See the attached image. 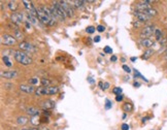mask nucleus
<instances>
[{
	"label": "nucleus",
	"instance_id": "nucleus-1",
	"mask_svg": "<svg viewBox=\"0 0 167 130\" xmlns=\"http://www.w3.org/2000/svg\"><path fill=\"white\" fill-rule=\"evenodd\" d=\"M50 8H51L52 13H53V15H54L55 18L57 19V21L64 22L65 18L67 16L65 14V11H64V9H63L60 1H55V2H53V4H52V6Z\"/></svg>",
	"mask_w": 167,
	"mask_h": 130
},
{
	"label": "nucleus",
	"instance_id": "nucleus-2",
	"mask_svg": "<svg viewBox=\"0 0 167 130\" xmlns=\"http://www.w3.org/2000/svg\"><path fill=\"white\" fill-rule=\"evenodd\" d=\"M14 57L18 63L22 65H30L32 63V58H30L26 53L23 51H15Z\"/></svg>",
	"mask_w": 167,
	"mask_h": 130
},
{
	"label": "nucleus",
	"instance_id": "nucleus-3",
	"mask_svg": "<svg viewBox=\"0 0 167 130\" xmlns=\"http://www.w3.org/2000/svg\"><path fill=\"white\" fill-rule=\"evenodd\" d=\"M59 92V88L56 86L50 87H39L35 90V95L42 96V95H55Z\"/></svg>",
	"mask_w": 167,
	"mask_h": 130
},
{
	"label": "nucleus",
	"instance_id": "nucleus-4",
	"mask_svg": "<svg viewBox=\"0 0 167 130\" xmlns=\"http://www.w3.org/2000/svg\"><path fill=\"white\" fill-rule=\"evenodd\" d=\"M156 31V28L154 25H146V27H143L141 32H140V37L141 39H144V38H150L154 33Z\"/></svg>",
	"mask_w": 167,
	"mask_h": 130
},
{
	"label": "nucleus",
	"instance_id": "nucleus-5",
	"mask_svg": "<svg viewBox=\"0 0 167 130\" xmlns=\"http://www.w3.org/2000/svg\"><path fill=\"white\" fill-rule=\"evenodd\" d=\"M37 19H38V21L40 22V23H42V24L51 26V20H50L49 16L46 15V13L43 11L41 6L37 8Z\"/></svg>",
	"mask_w": 167,
	"mask_h": 130
},
{
	"label": "nucleus",
	"instance_id": "nucleus-6",
	"mask_svg": "<svg viewBox=\"0 0 167 130\" xmlns=\"http://www.w3.org/2000/svg\"><path fill=\"white\" fill-rule=\"evenodd\" d=\"M1 43H2L3 46H15L17 43V39L15 36L9 35V34H2V36H1Z\"/></svg>",
	"mask_w": 167,
	"mask_h": 130
},
{
	"label": "nucleus",
	"instance_id": "nucleus-7",
	"mask_svg": "<svg viewBox=\"0 0 167 130\" xmlns=\"http://www.w3.org/2000/svg\"><path fill=\"white\" fill-rule=\"evenodd\" d=\"M61 5H62L63 9H64L65 14L68 18H71L73 16V11H72V6L70 5V3L68 1H60Z\"/></svg>",
	"mask_w": 167,
	"mask_h": 130
},
{
	"label": "nucleus",
	"instance_id": "nucleus-8",
	"mask_svg": "<svg viewBox=\"0 0 167 130\" xmlns=\"http://www.w3.org/2000/svg\"><path fill=\"white\" fill-rule=\"evenodd\" d=\"M154 1H140L136 4V8H137L138 11H144L148 8H151V3H153Z\"/></svg>",
	"mask_w": 167,
	"mask_h": 130
},
{
	"label": "nucleus",
	"instance_id": "nucleus-9",
	"mask_svg": "<svg viewBox=\"0 0 167 130\" xmlns=\"http://www.w3.org/2000/svg\"><path fill=\"white\" fill-rule=\"evenodd\" d=\"M134 15H135V17L137 18V20L139 22H142V23H146V22H148V20L151 19V17H148V15H146L143 11H136L134 13Z\"/></svg>",
	"mask_w": 167,
	"mask_h": 130
},
{
	"label": "nucleus",
	"instance_id": "nucleus-10",
	"mask_svg": "<svg viewBox=\"0 0 167 130\" xmlns=\"http://www.w3.org/2000/svg\"><path fill=\"white\" fill-rule=\"evenodd\" d=\"M11 19L14 24L20 25L23 23V15L19 14V13H13L11 16Z\"/></svg>",
	"mask_w": 167,
	"mask_h": 130
},
{
	"label": "nucleus",
	"instance_id": "nucleus-11",
	"mask_svg": "<svg viewBox=\"0 0 167 130\" xmlns=\"http://www.w3.org/2000/svg\"><path fill=\"white\" fill-rule=\"evenodd\" d=\"M19 48H20V50H21V51H26V52L34 51L32 44H31V43H29V42H27V41H22V42L19 44Z\"/></svg>",
	"mask_w": 167,
	"mask_h": 130
},
{
	"label": "nucleus",
	"instance_id": "nucleus-12",
	"mask_svg": "<svg viewBox=\"0 0 167 130\" xmlns=\"http://www.w3.org/2000/svg\"><path fill=\"white\" fill-rule=\"evenodd\" d=\"M20 90H21L22 92L27 93V94H31V93L35 92L34 87L31 86V85H21L20 86Z\"/></svg>",
	"mask_w": 167,
	"mask_h": 130
},
{
	"label": "nucleus",
	"instance_id": "nucleus-13",
	"mask_svg": "<svg viewBox=\"0 0 167 130\" xmlns=\"http://www.w3.org/2000/svg\"><path fill=\"white\" fill-rule=\"evenodd\" d=\"M18 76V72L16 70H11V71H5V72H1V76L2 78H5V79H14Z\"/></svg>",
	"mask_w": 167,
	"mask_h": 130
},
{
	"label": "nucleus",
	"instance_id": "nucleus-14",
	"mask_svg": "<svg viewBox=\"0 0 167 130\" xmlns=\"http://www.w3.org/2000/svg\"><path fill=\"white\" fill-rule=\"evenodd\" d=\"M140 44L146 49H151L152 46H154V41L152 40L151 38H144V39H141L140 40Z\"/></svg>",
	"mask_w": 167,
	"mask_h": 130
},
{
	"label": "nucleus",
	"instance_id": "nucleus-15",
	"mask_svg": "<svg viewBox=\"0 0 167 130\" xmlns=\"http://www.w3.org/2000/svg\"><path fill=\"white\" fill-rule=\"evenodd\" d=\"M55 101L53 100H46V101H42L41 102V107L43 108V109H50V108H53L55 107Z\"/></svg>",
	"mask_w": 167,
	"mask_h": 130
},
{
	"label": "nucleus",
	"instance_id": "nucleus-16",
	"mask_svg": "<svg viewBox=\"0 0 167 130\" xmlns=\"http://www.w3.org/2000/svg\"><path fill=\"white\" fill-rule=\"evenodd\" d=\"M26 113H27L28 115H30L31 117H35V116H38V114H39V111H38L36 107L30 106V107H27V109H26Z\"/></svg>",
	"mask_w": 167,
	"mask_h": 130
},
{
	"label": "nucleus",
	"instance_id": "nucleus-17",
	"mask_svg": "<svg viewBox=\"0 0 167 130\" xmlns=\"http://www.w3.org/2000/svg\"><path fill=\"white\" fill-rule=\"evenodd\" d=\"M70 3V5L74 8H80L83 7L84 3H87V1H78V0H73V1H68Z\"/></svg>",
	"mask_w": 167,
	"mask_h": 130
},
{
	"label": "nucleus",
	"instance_id": "nucleus-18",
	"mask_svg": "<svg viewBox=\"0 0 167 130\" xmlns=\"http://www.w3.org/2000/svg\"><path fill=\"white\" fill-rule=\"evenodd\" d=\"M154 50L153 49H148V50H146V52L143 53V55L141 56V59L142 60H148V59H150V58L152 57L154 55Z\"/></svg>",
	"mask_w": 167,
	"mask_h": 130
},
{
	"label": "nucleus",
	"instance_id": "nucleus-19",
	"mask_svg": "<svg viewBox=\"0 0 167 130\" xmlns=\"http://www.w3.org/2000/svg\"><path fill=\"white\" fill-rule=\"evenodd\" d=\"M146 15H148V17H151V18H153V17L157 16L158 15V11H156V9H154V8H148V9H146V11H143Z\"/></svg>",
	"mask_w": 167,
	"mask_h": 130
},
{
	"label": "nucleus",
	"instance_id": "nucleus-20",
	"mask_svg": "<svg viewBox=\"0 0 167 130\" xmlns=\"http://www.w3.org/2000/svg\"><path fill=\"white\" fill-rule=\"evenodd\" d=\"M7 5H8V8H9L11 11H14V13L17 11V9H18V7H19L18 3H17L16 1H9Z\"/></svg>",
	"mask_w": 167,
	"mask_h": 130
},
{
	"label": "nucleus",
	"instance_id": "nucleus-21",
	"mask_svg": "<svg viewBox=\"0 0 167 130\" xmlns=\"http://www.w3.org/2000/svg\"><path fill=\"white\" fill-rule=\"evenodd\" d=\"M17 123L20 125V126H22V125H25L28 123V119L26 118V117L22 116V117H19L18 119H17Z\"/></svg>",
	"mask_w": 167,
	"mask_h": 130
},
{
	"label": "nucleus",
	"instance_id": "nucleus-22",
	"mask_svg": "<svg viewBox=\"0 0 167 130\" xmlns=\"http://www.w3.org/2000/svg\"><path fill=\"white\" fill-rule=\"evenodd\" d=\"M154 35H155L156 40H158V41H160L162 38H163V33H162V31L160 29H156V31L154 33Z\"/></svg>",
	"mask_w": 167,
	"mask_h": 130
},
{
	"label": "nucleus",
	"instance_id": "nucleus-23",
	"mask_svg": "<svg viewBox=\"0 0 167 130\" xmlns=\"http://www.w3.org/2000/svg\"><path fill=\"white\" fill-rule=\"evenodd\" d=\"M132 108H133V106L130 102L124 103V105H123V109H124L125 111H127V113H129V111H132Z\"/></svg>",
	"mask_w": 167,
	"mask_h": 130
},
{
	"label": "nucleus",
	"instance_id": "nucleus-24",
	"mask_svg": "<svg viewBox=\"0 0 167 130\" xmlns=\"http://www.w3.org/2000/svg\"><path fill=\"white\" fill-rule=\"evenodd\" d=\"M2 61H3V63L7 66V67H11V60H9V58H8V56H3L2 57Z\"/></svg>",
	"mask_w": 167,
	"mask_h": 130
},
{
	"label": "nucleus",
	"instance_id": "nucleus-25",
	"mask_svg": "<svg viewBox=\"0 0 167 130\" xmlns=\"http://www.w3.org/2000/svg\"><path fill=\"white\" fill-rule=\"evenodd\" d=\"M23 4H24L25 7H26V8H27V9H28V11H31V9H32L33 7H34V6H33L32 3L29 2V1H25V0H24V1H23Z\"/></svg>",
	"mask_w": 167,
	"mask_h": 130
},
{
	"label": "nucleus",
	"instance_id": "nucleus-26",
	"mask_svg": "<svg viewBox=\"0 0 167 130\" xmlns=\"http://www.w3.org/2000/svg\"><path fill=\"white\" fill-rule=\"evenodd\" d=\"M40 83H41V85H42V87H50L51 86V81L48 80V79H44V78L40 80Z\"/></svg>",
	"mask_w": 167,
	"mask_h": 130
},
{
	"label": "nucleus",
	"instance_id": "nucleus-27",
	"mask_svg": "<svg viewBox=\"0 0 167 130\" xmlns=\"http://www.w3.org/2000/svg\"><path fill=\"white\" fill-rule=\"evenodd\" d=\"M14 36L16 37V39H22V38H23V34H22V32L19 29H15V35Z\"/></svg>",
	"mask_w": 167,
	"mask_h": 130
},
{
	"label": "nucleus",
	"instance_id": "nucleus-28",
	"mask_svg": "<svg viewBox=\"0 0 167 130\" xmlns=\"http://www.w3.org/2000/svg\"><path fill=\"white\" fill-rule=\"evenodd\" d=\"M113 94H116V95H122L123 90H122L121 87H116V88H113Z\"/></svg>",
	"mask_w": 167,
	"mask_h": 130
},
{
	"label": "nucleus",
	"instance_id": "nucleus-29",
	"mask_svg": "<svg viewBox=\"0 0 167 130\" xmlns=\"http://www.w3.org/2000/svg\"><path fill=\"white\" fill-rule=\"evenodd\" d=\"M95 30H96V28L95 27H93V26H89V27H87L86 31L89 33V34H92V33L95 32Z\"/></svg>",
	"mask_w": 167,
	"mask_h": 130
},
{
	"label": "nucleus",
	"instance_id": "nucleus-30",
	"mask_svg": "<svg viewBox=\"0 0 167 130\" xmlns=\"http://www.w3.org/2000/svg\"><path fill=\"white\" fill-rule=\"evenodd\" d=\"M29 84L31 85V86H32V85L38 84V79H37V78H33V79L29 80Z\"/></svg>",
	"mask_w": 167,
	"mask_h": 130
},
{
	"label": "nucleus",
	"instance_id": "nucleus-31",
	"mask_svg": "<svg viewBox=\"0 0 167 130\" xmlns=\"http://www.w3.org/2000/svg\"><path fill=\"white\" fill-rule=\"evenodd\" d=\"M122 68H123L125 72H127V73H130L131 71H132V70H131V68H130L129 66H127V65H125V64L122 66Z\"/></svg>",
	"mask_w": 167,
	"mask_h": 130
},
{
	"label": "nucleus",
	"instance_id": "nucleus-32",
	"mask_svg": "<svg viewBox=\"0 0 167 130\" xmlns=\"http://www.w3.org/2000/svg\"><path fill=\"white\" fill-rule=\"evenodd\" d=\"M96 30L99 31V32H103V31L105 30V27L104 26H102V25H98L97 27H96Z\"/></svg>",
	"mask_w": 167,
	"mask_h": 130
},
{
	"label": "nucleus",
	"instance_id": "nucleus-33",
	"mask_svg": "<svg viewBox=\"0 0 167 130\" xmlns=\"http://www.w3.org/2000/svg\"><path fill=\"white\" fill-rule=\"evenodd\" d=\"M104 53H105V54H111V53H113V50H111L109 46H105V48H104Z\"/></svg>",
	"mask_w": 167,
	"mask_h": 130
},
{
	"label": "nucleus",
	"instance_id": "nucleus-34",
	"mask_svg": "<svg viewBox=\"0 0 167 130\" xmlns=\"http://www.w3.org/2000/svg\"><path fill=\"white\" fill-rule=\"evenodd\" d=\"M111 107V100H108V99H106V103H105V108H107V109H109Z\"/></svg>",
	"mask_w": 167,
	"mask_h": 130
},
{
	"label": "nucleus",
	"instance_id": "nucleus-35",
	"mask_svg": "<svg viewBox=\"0 0 167 130\" xmlns=\"http://www.w3.org/2000/svg\"><path fill=\"white\" fill-rule=\"evenodd\" d=\"M121 129L122 130H129V125L128 124H122V126H121Z\"/></svg>",
	"mask_w": 167,
	"mask_h": 130
},
{
	"label": "nucleus",
	"instance_id": "nucleus-36",
	"mask_svg": "<svg viewBox=\"0 0 167 130\" xmlns=\"http://www.w3.org/2000/svg\"><path fill=\"white\" fill-rule=\"evenodd\" d=\"M116 100L118 101V102H121V101L123 100V95H117Z\"/></svg>",
	"mask_w": 167,
	"mask_h": 130
},
{
	"label": "nucleus",
	"instance_id": "nucleus-37",
	"mask_svg": "<svg viewBox=\"0 0 167 130\" xmlns=\"http://www.w3.org/2000/svg\"><path fill=\"white\" fill-rule=\"evenodd\" d=\"M160 43H161L162 46H164V44H166V42H167V37H163L161 39V40L159 41Z\"/></svg>",
	"mask_w": 167,
	"mask_h": 130
},
{
	"label": "nucleus",
	"instance_id": "nucleus-38",
	"mask_svg": "<svg viewBox=\"0 0 167 130\" xmlns=\"http://www.w3.org/2000/svg\"><path fill=\"white\" fill-rule=\"evenodd\" d=\"M109 88V84L108 83H104V85H103V88L102 89L103 90H106V89H108Z\"/></svg>",
	"mask_w": 167,
	"mask_h": 130
},
{
	"label": "nucleus",
	"instance_id": "nucleus-39",
	"mask_svg": "<svg viewBox=\"0 0 167 130\" xmlns=\"http://www.w3.org/2000/svg\"><path fill=\"white\" fill-rule=\"evenodd\" d=\"M94 41H95V42H99V41H100V36L98 35V36H96V37H94Z\"/></svg>",
	"mask_w": 167,
	"mask_h": 130
},
{
	"label": "nucleus",
	"instance_id": "nucleus-40",
	"mask_svg": "<svg viewBox=\"0 0 167 130\" xmlns=\"http://www.w3.org/2000/svg\"><path fill=\"white\" fill-rule=\"evenodd\" d=\"M117 59H118V58H117L116 56H111V61H117Z\"/></svg>",
	"mask_w": 167,
	"mask_h": 130
},
{
	"label": "nucleus",
	"instance_id": "nucleus-41",
	"mask_svg": "<svg viewBox=\"0 0 167 130\" xmlns=\"http://www.w3.org/2000/svg\"><path fill=\"white\" fill-rule=\"evenodd\" d=\"M140 86L139 83H134V87H136V88H138V87Z\"/></svg>",
	"mask_w": 167,
	"mask_h": 130
},
{
	"label": "nucleus",
	"instance_id": "nucleus-42",
	"mask_svg": "<svg viewBox=\"0 0 167 130\" xmlns=\"http://www.w3.org/2000/svg\"><path fill=\"white\" fill-rule=\"evenodd\" d=\"M39 128V130H49V129H46V127H42V126H41V127H38Z\"/></svg>",
	"mask_w": 167,
	"mask_h": 130
},
{
	"label": "nucleus",
	"instance_id": "nucleus-43",
	"mask_svg": "<svg viewBox=\"0 0 167 130\" xmlns=\"http://www.w3.org/2000/svg\"><path fill=\"white\" fill-rule=\"evenodd\" d=\"M148 118H143V119H142V123L146 122V120H148Z\"/></svg>",
	"mask_w": 167,
	"mask_h": 130
},
{
	"label": "nucleus",
	"instance_id": "nucleus-44",
	"mask_svg": "<svg viewBox=\"0 0 167 130\" xmlns=\"http://www.w3.org/2000/svg\"><path fill=\"white\" fill-rule=\"evenodd\" d=\"M89 82L91 83V84H92V83H94V81H93V80H92L91 78H89Z\"/></svg>",
	"mask_w": 167,
	"mask_h": 130
},
{
	"label": "nucleus",
	"instance_id": "nucleus-45",
	"mask_svg": "<svg viewBox=\"0 0 167 130\" xmlns=\"http://www.w3.org/2000/svg\"><path fill=\"white\" fill-rule=\"evenodd\" d=\"M30 130H39V128H31Z\"/></svg>",
	"mask_w": 167,
	"mask_h": 130
},
{
	"label": "nucleus",
	"instance_id": "nucleus-46",
	"mask_svg": "<svg viewBox=\"0 0 167 130\" xmlns=\"http://www.w3.org/2000/svg\"><path fill=\"white\" fill-rule=\"evenodd\" d=\"M135 60H136V58H135V57H132V58H131V61H135Z\"/></svg>",
	"mask_w": 167,
	"mask_h": 130
},
{
	"label": "nucleus",
	"instance_id": "nucleus-47",
	"mask_svg": "<svg viewBox=\"0 0 167 130\" xmlns=\"http://www.w3.org/2000/svg\"><path fill=\"white\" fill-rule=\"evenodd\" d=\"M165 58L167 59V49H166V52H165Z\"/></svg>",
	"mask_w": 167,
	"mask_h": 130
},
{
	"label": "nucleus",
	"instance_id": "nucleus-48",
	"mask_svg": "<svg viewBox=\"0 0 167 130\" xmlns=\"http://www.w3.org/2000/svg\"><path fill=\"white\" fill-rule=\"evenodd\" d=\"M21 130H30V129H27V128H22Z\"/></svg>",
	"mask_w": 167,
	"mask_h": 130
}]
</instances>
